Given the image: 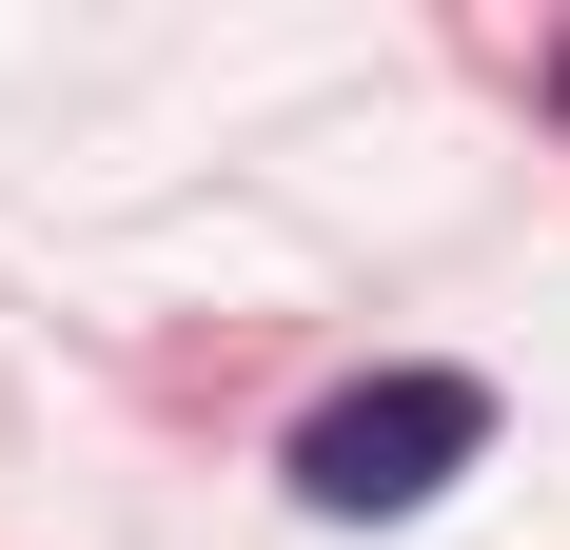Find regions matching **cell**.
Masks as SVG:
<instances>
[{"label": "cell", "instance_id": "obj_1", "mask_svg": "<svg viewBox=\"0 0 570 550\" xmlns=\"http://www.w3.org/2000/svg\"><path fill=\"white\" fill-rule=\"evenodd\" d=\"M472 452H492V393L472 374H354V393H315V413H295V511H335V531H394V511H433L472 472Z\"/></svg>", "mask_w": 570, "mask_h": 550}, {"label": "cell", "instance_id": "obj_2", "mask_svg": "<svg viewBox=\"0 0 570 550\" xmlns=\"http://www.w3.org/2000/svg\"><path fill=\"white\" fill-rule=\"evenodd\" d=\"M551 99H570V59H551Z\"/></svg>", "mask_w": 570, "mask_h": 550}]
</instances>
